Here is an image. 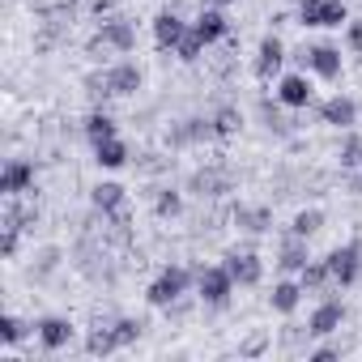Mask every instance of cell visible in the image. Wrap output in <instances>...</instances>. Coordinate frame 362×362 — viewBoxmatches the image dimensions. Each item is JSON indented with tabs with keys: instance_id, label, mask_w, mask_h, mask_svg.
Wrapping results in <instances>:
<instances>
[{
	"instance_id": "1",
	"label": "cell",
	"mask_w": 362,
	"mask_h": 362,
	"mask_svg": "<svg viewBox=\"0 0 362 362\" xmlns=\"http://www.w3.org/2000/svg\"><path fill=\"white\" fill-rule=\"evenodd\" d=\"M188 286H192V273L188 269H179V264H170V269H162L153 281H149V290H145V303L149 307H175L179 298L188 294Z\"/></svg>"
},
{
	"instance_id": "2",
	"label": "cell",
	"mask_w": 362,
	"mask_h": 362,
	"mask_svg": "<svg viewBox=\"0 0 362 362\" xmlns=\"http://www.w3.org/2000/svg\"><path fill=\"white\" fill-rule=\"evenodd\" d=\"M230 294H235V277H230V269L226 264H205L201 273H197V298L205 303V307H226L230 303Z\"/></svg>"
},
{
	"instance_id": "3",
	"label": "cell",
	"mask_w": 362,
	"mask_h": 362,
	"mask_svg": "<svg viewBox=\"0 0 362 362\" xmlns=\"http://www.w3.org/2000/svg\"><path fill=\"white\" fill-rule=\"evenodd\" d=\"M328 273H332V286H354L362 277V239H349L341 247H332L328 256Z\"/></svg>"
},
{
	"instance_id": "4",
	"label": "cell",
	"mask_w": 362,
	"mask_h": 362,
	"mask_svg": "<svg viewBox=\"0 0 362 362\" xmlns=\"http://www.w3.org/2000/svg\"><path fill=\"white\" fill-rule=\"evenodd\" d=\"M136 47V30H132V22H124V18H111V22H103V30H98V39L90 43V56H107V52H119V56H128Z\"/></svg>"
},
{
	"instance_id": "5",
	"label": "cell",
	"mask_w": 362,
	"mask_h": 362,
	"mask_svg": "<svg viewBox=\"0 0 362 362\" xmlns=\"http://www.w3.org/2000/svg\"><path fill=\"white\" fill-rule=\"evenodd\" d=\"M298 22L303 26H345L349 22V9L345 0H298Z\"/></svg>"
},
{
	"instance_id": "6",
	"label": "cell",
	"mask_w": 362,
	"mask_h": 362,
	"mask_svg": "<svg viewBox=\"0 0 362 362\" xmlns=\"http://www.w3.org/2000/svg\"><path fill=\"white\" fill-rule=\"evenodd\" d=\"M298 60H303L315 77H324V81H337V77H341V69H345V64H341V52H337L332 43L303 47V52H298Z\"/></svg>"
},
{
	"instance_id": "7",
	"label": "cell",
	"mask_w": 362,
	"mask_h": 362,
	"mask_svg": "<svg viewBox=\"0 0 362 362\" xmlns=\"http://www.w3.org/2000/svg\"><path fill=\"white\" fill-rule=\"evenodd\" d=\"M30 188H35V162L9 158L5 170H0V192H5V197H22V192H30Z\"/></svg>"
},
{
	"instance_id": "8",
	"label": "cell",
	"mask_w": 362,
	"mask_h": 362,
	"mask_svg": "<svg viewBox=\"0 0 362 362\" xmlns=\"http://www.w3.org/2000/svg\"><path fill=\"white\" fill-rule=\"evenodd\" d=\"M141 86H145L141 64L119 60V64H111V69H107V90H111V98H128V94H136Z\"/></svg>"
},
{
	"instance_id": "9",
	"label": "cell",
	"mask_w": 362,
	"mask_h": 362,
	"mask_svg": "<svg viewBox=\"0 0 362 362\" xmlns=\"http://www.w3.org/2000/svg\"><path fill=\"white\" fill-rule=\"evenodd\" d=\"M281 64H286V43L277 39V35H264L260 39V52H256V77L260 81H273L277 73H281Z\"/></svg>"
},
{
	"instance_id": "10",
	"label": "cell",
	"mask_w": 362,
	"mask_h": 362,
	"mask_svg": "<svg viewBox=\"0 0 362 362\" xmlns=\"http://www.w3.org/2000/svg\"><path fill=\"white\" fill-rule=\"evenodd\" d=\"M184 35H188V22L179 18L175 9H162V13L153 18V43H158V52H175Z\"/></svg>"
},
{
	"instance_id": "11",
	"label": "cell",
	"mask_w": 362,
	"mask_h": 362,
	"mask_svg": "<svg viewBox=\"0 0 362 362\" xmlns=\"http://www.w3.org/2000/svg\"><path fill=\"white\" fill-rule=\"evenodd\" d=\"M320 119L332 124V128H341V132H349L358 124V103L349 94H332L328 103H320Z\"/></svg>"
},
{
	"instance_id": "12",
	"label": "cell",
	"mask_w": 362,
	"mask_h": 362,
	"mask_svg": "<svg viewBox=\"0 0 362 362\" xmlns=\"http://www.w3.org/2000/svg\"><path fill=\"white\" fill-rule=\"evenodd\" d=\"M341 324H345V303H337V298H324V303L311 311V320H307V332H311V337H332Z\"/></svg>"
},
{
	"instance_id": "13",
	"label": "cell",
	"mask_w": 362,
	"mask_h": 362,
	"mask_svg": "<svg viewBox=\"0 0 362 362\" xmlns=\"http://www.w3.org/2000/svg\"><path fill=\"white\" fill-rule=\"evenodd\" d=\"M311 98H315V90H311V81L303 77V73H286L281 81H277V103L281 107H311Z\"/></svg>"
},
{
	"instance_id": "14",
	"label": "cell",
	"mask_w": 362,
	"mask_h": 362,
	"mask_svg": "<svg viewBox=\"0 0 362 362\" xmlns=\"http://www.w3.org/2000/svg\"><path fill=\"white\" fill-rule=\"evenodd\" d=\"M226 269H230L235 286H260V277H264V264L256 252H226Z\"/></svg>"
},
{
	"instance_id": "15",
	"label": "cell",
	"mask_w": 362,
	"mask_h": 362,
	"mask_svg": "<svg viewBox=\"0 0 362 362\" xmlns=\"http://www.w3.org/2000/svg\"><path fill=\"white\" fill-rule=\"evenodd\" d=\"M35 332H39V345H43L47 354H56V349H64V345L73 341V324H69L64 315H43V320L35 324Z\"/></svg>"
},
{
	"instance_id": "16",
	"label": "cell",
	"mask_w": 362,
	"mask_h": 362,
	"mask_svg": "<svg viewBox=\"0 0 362 362\" xmlns=\"http://www.w3.org/2000/svg\"><path fill=\"white\" fill-rule=\"evenodd\" d=\"M90 205H94L103 218H111L115 209H124V205H128V192H124V184H115V179H103V184H94V188H90Z\"/></svg>"
},
{
	"instance_id": "17",
	"label": "cell",
	"mask_w": 362,
	"mask_h": 362,
	"mask_svg": "<svg viewBox=\"0 0 362 362\" xmlns=\"http://www.w3.org/2000/svg\"><path fill=\"white\" fill-rule=\"evenodd\" d=\"M307 260H311L307 239L290 230V235L281 239V247H277V269H281V273H303V264H307Z\"/></svg>"
},
{
	"instance_id": "18",
	"label": "cell",
	"mask_w": 362,
	"mask_h": 362,
	"mask_svg": "<svg viewBox=\"0 0 362 362\" xmlns=\"http://www.w3.org/2000/svg\"><path fill=\"white\" fill-rule=\"evenodd\" d=\"M192 30H197L205 43H222V39L230 35V22H226V13H222L218 5H209V9H201V18L192 22Z\"/></svg>"
},
{
	"instance_id": "19",
	"label": "cell",
	"mask_w": 362,
	"mask_h": 362,
	"mask_svg": "<svg viewBox=\"0 0 362 362\" xmlns=\"http://www.w3.org/2000/svg\"><path fill=\"white\" fill-rule=\"evenodd\" d=\"M235 226L239 230H247V235H264L269 226H273V209H264V205H235Z\"/></svg>"
},
{
	"instance_id": "20",
	"label": "cell",
	"mask_w": 362,
	"mask_h": 362,
	"mask_svg": "<svg viewBox=\"0 0 362 362\" xmlns=\"http://www.w3.org/2000/svg\"><path fill=\"white\" fill-rule=\"evenodd\" d=\"M303 281H277L273 286V294H269V307L277 311V315H294L298 311V303H303Z\"/></svg>"
},
{
	"instance_id": "21",
	"label": "cell",
	"mask_w": 362,
	"mask_h": 362,
	"mask_svg": "<svg viewBox=\"0 0 362 362\" xmlns=\"http://www.w3.org/2000/svg\"><path fill=\"white\" fill-rule=\"evenodd\" d=\"M128 145L119 141V136H111V141H98L94 145V162L103 166V170H119V166H128Z\"/></svg>"
},
{
	"instance_id": "22",
	"label": "cell",
	"mask_w": 362,
	"mask_h": 362,
	"mask_svg": "<svg viewBox=\"0 0 362 362\" xmlns=\"http://www.w3.org/2000/svg\"><path fill=\"white\" fill-rule=\"evenodd\" d=\"M115 349H119L115 324H98V328H90V337H86V354H94V358H107V354H115Z\"/></svg>"
},
{
	"instance_id": "23",
	"label": "cell",
	"mask_w": 362,
	"mask_h": 362,
	"mask_svg": "<svg viewBox=\"0 0 362 362\" xmlns=\"http://www.w3.org/2000/svg\"><path fill=\"white\" fill-rule=\"evenodd\" d=\"M188 188H192L197 197H222V192H230V179H226L222 170H197Z\"/></svg>"
},
{
	"instance_id": "24",
	"label": "cell",
	"mask_w": 362,
	"mask_h": 362,
	"mask_svg": "<svg viewBox=\"0 0 362 362\" xmlns=\"http://www.w3.org/2000/svg\"><path fill=\"white\" fill-rule=\"evenodd\" d=\"M35 222H39V205H22L18 197H9V205H5V226L26 230V226H35Z\"/></svg>"
},
{
	"instance_id": "25",
	"label": "cell",
	"mask_w": 362,
	"mask_h": 362,
	"mask_svg": "<svg viewBox=\"0 0 362 362\" xmlns=\"http://www.w3.org/2000/svg\"><path fill=\"white\" fill-rule=\"evenodd\" d=\"M86 136H90V145H98V141L119 136V128H115V119L107 111H94V115H86Z\"/></svg>"
},
{
	"instance_id": "26",
	"label": "cell",
	"mask_w": 362,
	"mask_h": 362,
	"mask_svg": "<svg viewBox=\"0 0 362 362\" xmlns=\"http://www.w3.org/2000/svg\"><path fill=\"white\" fill-rule=\"evenodd\" d=\"M298 281H303V290H324V286H332L328 260H307V264H303V273H298Z\"/></svg>"
},
{
	"instance_id": "27",
	"label": "cell",
	"mask_w": 362,
	"mask_h": 362,
	"mask_svg": "<svg viewBox=\"0 0 362 362\" xmlns=\"http://www.w3.org/2000/svg\"><path fill=\"white\" fill-rule=\"evenodd\" d=\"M290 230H294V235H303V239L320 235V230H324V209H298V214H294V222H290Z\"/></svg>"
},
{
	"instance_id": "28",
	"label": "cell",
	"mask_w": 362,
	"mask_h": 362,
	"mask_svg": "<svg viewBox=\"0 0 362 362\" xmlns=\"http://www.w3.org/2000/svg\"><path fill=\"white\" fill-rule=\"evenodd\" d=\"M205 47H209V43H205V39H201V35H197V30L188 26V35H184V39H179V47H175V56H179V60H184V64H197V60L205 56Z\"/></svg>"
},
{
	"instance_id": "29",
	"label": "cell",
	"mask_w": 362,
	"mask_h": 362,
	"mask_svg": "<svg viewBox=\"0 0 362 362\" xmlns=\"http://www.w3.org/2000/svg\"><path fill=\"white\" fill-rule=\"evenodd\" d=\"M239 124H243L239 107H222V111L214 115V136H218V141H226V136H235V132H239Z\"/></svg>"
},
{
	"instance_id": "30",
	"label": "cell",
	"mask_w": 362,
	"mask_h": 362,
	"mask_svg": "<svg viewBox=\"0 0 362 362\" xmlns=\"http://www.w3.org/2000/svg\"><path fill=\"white\" fill-rule=\"evenodd\" d=\"M341 166H345V170H358V166H362V136H358L354 128H349L345 141H341Z\"/></svg>"
},
{
	"instance_id": "31",
	"label": "cell",
	"mask_w": 362,
	"mask_h": 362,
	"mask_svg": "<svg viewBox=\"0 0 362 362\" xmlns=\"http://www.w3.org/2000/svg\"><path fill=\"white\" fill-rule=\"evenodd\" d=\"M153 214H158V218H179V214H184V197L170 192V188H162V192L153 197Z\"/></svg>"
},
{
	"instance_id": "32",
	"label": "cell",
	"mask_w": 362,
	"mask_h": 362,
	"mask_svg": "<svg viewBox=\"0 0 362 362\" xmlns=\"http://www.w3.org/2000/svg\"><path fill=\"white\" fill-rule=\"evenodd\" d=\"M141 332H145V324H141V320H132V315L115 320V337H119V349H124V345H132V341H141Z\"/></svg>"
},
{
	"instance_id": "33",
	"label": "cell",
	"mask_w": 362,
	"mask_h": 362,
	"mask_svg": "<svg viewBox=\"0 0 362 362\" xmlns=\"http://www.w3.org/2000/svg\"><path fill=\"white\" fill-rule=\"evenodd\" d=\"M26 332H30V328H26V324H22V320H18L13 311H9L5 320H0V341H5V345H18V341H22Z\"/></svg>"
},
{
	"instance_id": "34",
	"label": "cell",
	"mask_w": 362,
	"mask_h": 362,
	"mask_svg": "<svg viewBox=\"0 0 362 362\" xmlns=\"http://www.w3.org/2000/svg\"><path fill=\"white\" fill-rule=\"evenodd\" d=\"M18 247H22V230H13V226H0V256H5V260H13V256H18Z\"/></svg>"
},
{
	"instance_id": "35",
	"label": "cell",
	"mask_w": 362,
	"mask_h": 362,
	"mask_svg": "<svg viewBox=\"0 0 362 362\" xmlns=\"http://www.w3.org/2000/svg\"><path fill=\"white\" fill-rule=\"evenodd\" d=\"M56 264H60V247H39V264H35V277H47V273H56Z\"/></svg>"
},
{
	"instance_id": "36",
	"label": "cell",
	"mask_w": 362,
	"mask_h": 362,
	"mask_svg": "<svg viewBox=\"0 0 362 362\" xmlns=\"http://www.w3.org/2000/svg\"><path fill=\"white\" fill-rule=\"evenodd\" d=\"M264 349H269V332H252V337L239 345V354H243V358H260Z\"/></svg>"
},
{
	"instance_id": "37",
	"label": "cell",
	"mask_w": 362,
	"mask_h": 362,
	"mask_svg": "<svg viewBox=\"0 0 362 362\" xmlns=\"http://www.w3.org/2000/svg\"><path fill=\"white\" fill-rule=\"evenodd\" d=\"M345 47L354 56H362V22H345Z\"/></svg>"
},
{
	"instance_id": "38",
	"label": "cell",
	"mask_w": 362,
	"mask_h": 362,
	"mask_svg": "<svg viewBox=\"0 0 362 362\" xmlns=\"http://www.w3.org/2000/svg\"><path fill=\"white\" fill-rule=\"evenodd\" d=\"M332 358H341V349H337V345H320V349H311V354H307V362H332Z\"/></svg>"
},
{
	"instance_id": "39",
	"label": "cell",
	"mask_w": 362,
	"mask_h": 362,
	"mask_svg": "<svg viewBox=\"0 0 362 362\" xmlns=\"http://www.w3.org/2000/svg\"><path fill=\"white\" fill-rule=\"evenodd\" d=\"M349 192H354V197H362V166H358V175L349 179Z\"/></svg>"
},
{
	"instance_id": "40",
	"label": "cell",
	"mask_w": 362,
	"mask_h": 362,
	"mask_svg": "<svg viewBox=\"0 0 362 362\" xmlns=\"http://www.w3.org/2000/svg\"><path fill=\"white\" fill-rule=\"evenodd\" d=\"M209 5H218V9H226V5H239V0H209Z\"/></svg>"
}]
</instances>
